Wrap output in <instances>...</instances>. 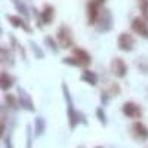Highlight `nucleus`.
<instances>
[{"label":"nucleus","instance_id":"obj_19","mask_svg":"<svg viewBox=\"0 0 148 148\" xmlns=\"http://www.w3.org/2000/svg\"><path fill=\"white\" fill-rule=\"evenodd\" d=\"M138 8L141 10V16L148 21V0H138Z\"/></svg>","mask_w":148,"mask_h":148},{"label":"nucleus","instance_id":"obj_9","mask_svg":"<svg viewBox=\"0 0 148 148\" xmlns=\"http://www.w3.org/2000/svg\"><path fill=\"white\" fill-rule=\"evenodd\" d=\"M55 21V8L49 3H45L43 8L39 10V22L42 25H51Z\"/></svg>","mask_w":148,"mask_h":148},{"label":"nucleus","instance_id":"obj_12","mask_svg":"<svg viewBox=\"0 0 148 148\" xmlns=\"http://www.w3.org/2000/svg\"><path fill=\"white\" fill-rule=\"evenodd\" d=\"M6 18H8V21L10 22V25H14V27H16V28H21V30H24L25 33H31V31H33L31 27L28 25V22L24 19L22 16H18V15H8Z\"/></svg>","mask_w":148,"mask_h":148},{"label":"nucleus","instance_id":"obj_6","mask_svg":"<svg viewBox=\"0 0 148 148\" xmlns=\"http://www.w3.org/2000/svg\"><path fill=\"white\" fill-rule=\"evenodd\" d=\"M132 31L142 39H148V21L144 16H133L130 22Z\"/></svg>","mask_w":148,"mask_h":148},{"label":"nucleus","instance_id":"obj_23","mask_svg":"<svg viewBox=\"0 0 148 148\" xmlns=\"http://www.w3.org/2000/svg\"><path fill=\"white\" fill-rule=\"evenodd\" d=\"M95 2H98L99 5H104V3H105V0H95Z\"/></svg>","mask_w":148,"mask_h":148},{"label":"nucleus","instance_id":"obj_21","mask_svg":"<svg viewBox=\"0 0 148 148\" xmlns=\"http://www.w3.org/2000/svg\"><path fill=\"white\" fill-rule=\"evenodd\" d=\"M96 114H98V117H99V120H101V123H102V125H105V123H107V120H105V114H104L102 108H98V110H96Z\"/></svg>","mask_w":148,"mask_h":148},{"label":"nucleus","instance_id":"obj_3","mask_svg":"<svg viewBox=\"0 0 148 148\" xmlns=\"http://www.w3.org/2000/svg\"><path fill=\"white\" fill-rule=\"evenodd\" d=\"M64 92H65V98H67V102H68V125L71 129H74L79 123L82 121H86L84 120V116L80 114L79 111H76V108H74L73 102L70 101V95H68V90H67V86L64 84Z\"/></svg>","mask_w":148,"mask_h":148},{"label":"nucleus","instance_id":"obj_16","mask_svg":"<svg viewBox=\"0 0 148 148\" xmlns=\"http://www.w3.org/2000/svg\"><path fill=\"white\" fill-rule=\"evenodd\" d=\"M14 51L12 49H8L6 46H2L0 49V59H2V64L3 65H12L14 64Z\"/></svg>","mask_w":148,"mask_h":148},{"label":"nucleus","instance_id":"obj_8","mask_svg":"<svg viewBox=\"0 0 148 148\" xmlns=\"http://www.w3.org/2000/svg\"><path fill=\"white\" fill-rule=\"evenodd\" d=\"M110 70H111V73H113V76L117 77V79H123V77L127 76V64L125 62V59L120 58V56L113 58Z\"/></svg>","mask_w":148,"mask_h":148},{"label":"nucleus","instance_id":"obj_17","mask_svg":"<svg viewBox=\"0 0 148 148\" xmlns=\"http://www.w3.org/2000/svg\"><path fill=\"white\" fill-rule=\"evenodd\" d=\"M5 105L8 108H12V110H16L19 107V101L18 98L14 96L12 93H5Z\"/></svg>","mask_w":148,"mask_h":148},{"label":"nucleus","instance_id":"obj_7","mask_svg":"<svg viewBox=\"0 0 148 148\" xmlns=\"http://www.w3.org/2000/svg\"><path fill=\"white\" fill-rule=\"evenodd\" d=\"M135 43H136V42H135V37H133V34L129 33V31H123V33H120L119 37H117V46H119L120 51H123V52H130V51H133Z\"/></svg>","mask_w":148,"mask_h":148},{"label":"nucleus","instance_id":"obj_22","mask_svg":"<svg viewBox=\"0 0 148 148\" xmlns=\"http://www.w3.org/2000/svg\"><path fill=\"white\" fill-rule=\"evenodd\" d=\"M30 130H31V129L28 127V139H27L28 142H27V148H31V132H30Z\"/></svg>","mask_w":148,"mask_h":148},{"label":"nucleus","instance_id":"obj_2","mask_svg":"<svg viewBox=\"0 0 148 148\" xmlns=\"http://www.w3.org/2000/svg\"><path fill=\"white\" fill-rule=\"evenodd\" d=\"M55 39L61 49H73L74 47V34H73V30L67 24L59 25V28L56 30V34H55Z\"/></svg>","mask_w":148,"mask_h":148},{"label":"nucleus","instance_id":"obj_10","mask_svg":"<svg viewBox=\"0 0 148 148\" xmlns=\"http://www.w3.org/2000/svg\"><path fill=\"white\" fill-rule=\"evenodd\" d=\"M130 133L135 139L138 141H147L148 139V126L144 125L142 121H135L132 127H130Z\"/></svg>","mask_w":148,"mask_h":148},{"label":"nucleus","instance_id":"obj_15","mask_svg":"<svg viewBox=\"0 0 148 148\" xmlns=\"http://www.w3.org/2000/svg\"><path fill=\"white\" fill-rule=\"evenodd\" d=\"M80 79H82L84 83L90 84V86H96V84H98V76H96L93 71L88 70V68H83V70H82Z\"/></svg>","mask_w":148,"mask_h":148},{"label":"nucleus","instance_id":"obj_1","mask_svg":"<svg viewBox=\"0 0 148 148\" xmlns=\"http://www.w3.org/2000/svg\"><path fill=\"white\" fill-rule=\"evenodd\" d=\"M64 64L71 65V67H80V68H86L88 65L92 64V56L89 55L88 51H84L83 47H77L74 46L71 49V55L64 58Z\"/></svg>","mask_w":148,"mask_h":148},{"label":"nucleus","instance_id":"obj_14","mask_svg":"<svg viewBox=\"0 0 148 148\" xmlns=\"http://www.w3.org/2000/svg\"><path fill=\"white\" fill-rule=\"evenodd\" d=\"M14 83H15L14 76H10L8 71H2V74H0V89L3 92H6L14 86Z\"/></svg>","mask_w":148,"mask_h":148},{"label":"nucleus","instance_id":"obj_18","mask_svg":"<svg viewBox=\"0 0 148 148\" xmlns=\"http://www.w3.org/2000/svg\"><path fill=\"white\" fill-rule=\"evenodd\" d=\"M45 132V120L42 117H37L34 121V135L36 136H42Z\"/></svg>","mask_w":148,"mask_h":148},{"label":"nucleus","instance_id":"obj_24","mask_svg":"<svg viewBox=\"0 0 148 148\" xmlns=\"http://www.w3.org/2000/svg\"><path fill=\"white\" fill-rule=\"evenodd\" d=\"M96 148H102V147H96Z\"/></svg>","mask_w":148,"mask_h":148},{"label":"nucleus","instance_id":"obj_13","mask_svg":"<svg viewBox=\"0 0 148 148\" xmlns=\"http://www.w3.org/2000/svg\"><path fill=\"white\" fill-rule=\"evenodd\" d=\"M18 101H19V107L27 110V111H34V104H33V99L31 96L25 92L19 89V96H18Z\"/></svg>","mask_w":148,"mask_h":148},{"label":"nucleus","instance_id":"obj_4","mask_svg":"<svg viewBox=\"0 0 148 148\" xmlns=\"http://www.w3.org/2000/svg\"><path fill=\"white\" fill-rule=\"evenodd\" d=\"M121 113H123V116L127 117V119L138 120V119L142 117L144 111H142V108H141L139 104L133 102V101H126L125 104L121 105Z\"/></svg>","mask_w":148,"mask_h":148},{"label":"nucleus","instance_id":"obj_20","mask_svg":"<svg viewBox=\"0 0 148 148\" xmlns=\"http://www.w3.org/2000/svg\"><path fill=\"white\" fill-rule=\"evenodd\" d=\"M12 2L15 3V6H16V9L21 12V14H27V8H25V5H22L19 0H12Z\"/></svg>","mask_w":148,"mask_h":148},{"label":"nucleus","instance_id":"obj_5","mask_svg":"<svg viewBox=\"0 0 148 148\" xmlns=\"http://www.w3.org/2000/svg\"><path fill=\"white\" fill-rule=\"evenodd\" d=\"M101 5L95 0H89L86 5V16H88L89 25H96V22L101 18Z\"/></svg>","mask_w":148,"mask_h":148},{"label":"nucleus","instance_id":"obj_11","mask_svg":"<svg viewBox=\"0 0 148 148\" xmlns=\"http://www.w3.org/2000/svg\"><path fill=\"white\" fill-rule=\"evenodd\" d=\"M119 93H120V84L116 82L107 80L104 89H102V101L105 99V96H107V99H110V98H114Z\"/></svg>","mask_w":148,"mask_h":148}]
</instances>
